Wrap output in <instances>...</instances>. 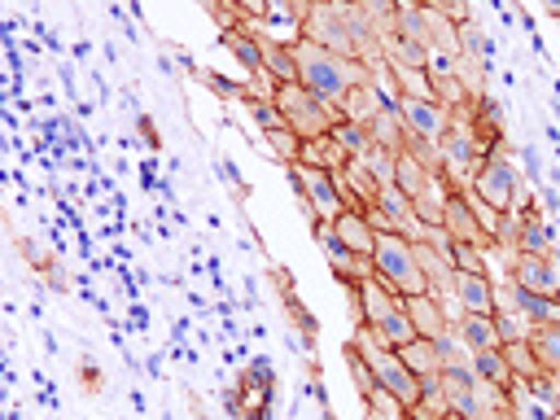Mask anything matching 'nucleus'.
I'll list each match as a JSON object with an SVG mask.
<instances>
[{
  "instance_id": "11",
  "label": "nucleus",
  "mask_w": 560,
  "mask_h": 420,
  "mask_svg": "<svg viewBox=\"0 0 560 420\" xmlns=\"http://www.w3.org/2000/svg\"><path fill=\"white\" fill-rule=\"evenodd\" d=\"M508 284L529 289V293H560L551 254H525V249H512V254H508Z\"/></svg>"
},
{
  "instance_id": "7",
  "label": "nucleus",
  "mask_w": 560,
  "mask_h": 420,
  "mask_svg": "<svg viewBox=\"0 0 560 420\" xmlns=\"http://www.w3.org/2000/svg\"><path fill=\"white\" fill-rule=\"evenodd\" d=\"M468 192L477 201H486L494 214H516L521 206V175L512 166V158L499 149V153H486L477 162V171L468 175Z\"/></svg>"
},
{
  "instance_id": "20",
  "label": "nucleus",
  "mask_w": 560,
  "mask_h": 420,
  "mask_svg": "<svg viewBox=\"0 0 560 420\" xmlns=\"http://www.w3.org/2000/svg\"><path fill=\"white\" fill-rule=\"evenodd\" d=\"M328 232L354 254H372V245H376V228L363 210H341L337 219H328Z\"/></svg>"
},
{
  "instance_id": "13",
  "label": "nucleus",
  "mask_w": 560,
  "mask_h": 420,
  "mask_svg": "<svg viewBox=\"0 0 560 420\" xmlns=\"http://www.w3.org/2000/svg\"><path fill=\"white\" fill-rule=\"evenodd\" d=\"M402 306H407V319H411V328H416V337H429V341H438V337H446L451 332V311H446V302L438 298V293H416V298H402Z\"/></svg>"
},
{
  "instance_id": "35",
  "label": "nucleus",
  "mask_w": 560,
  "mask_h": 420,
  "mask_svg": "<svg viewBox=\"0 0 560 420\" xmlns=\"http://www.w3.org/2000/svg\"><path fill=\"white\" fill-rule=\"evenodd\" d=\"M542 9H547L551 18H560V0H542Z\"/></svg>"
},
{
  "instance_id": "5",
  "label": "nucleus",
  "mask_w": 560,
  "mask_h": 420,
  "mask_svg": "<svg viewBox=\"0 0 560 420\" xmlns=\"http://www.w3.org/2000/svg\"><path fill=\"white\" fill-rule=\"evenodd\" d=\"M359 328L376 332V337H381V341H389V346H402V341H411V337H416V328H411V319H407L402 298H398L394 289H385L376 276L359 280Z\"/></svg>"
},
{
  "instance_id": "30",
  "label": "nucleus",
  "mask_w": 560,
  "mask_h": 420,
  "mask_svg": "<svg viewBox=\"0 0 560 420\" xmlns=\"http://www.w3.org/2000/svg\"><path fill=\"white\" fill-rule=\"evenodd\" d=\"M359 398H363V420H407V407L389 389H381V385H372Z\"/></svg>"
},
{
  "instance_id": "28",
  "label": "nucleus",
  "mask_w": 560,
  "mask_h": 420,
  "mask_svg": "<svg viewBox=\"0 0 560 420\" xmlns=\"http://www.w3.org/2000/svg\"><path fill=\"white\" fill-rule=\"evenodd\" d=\"M18 254H22V258H26V267H31V271H39L52 289H66V284H61V267H57V258H52L44 245H35L31 236H18Z\"/></svg>"
},
{
  "instance_id": "10",
  "label": "nucleus",
  "mask_w": 560,
  "mask_h": 420,
  "mask_svg": "<svg viewBox=\"0 0 560 420\" xmlns=\"http://www.w3.org/2000/svg\"><path fill=\"white\" fill-rule=\"evenodd\" d=\"M394 105H398V114H402L411 140H424V144H438V140L446 136V127L455 122V114H451L446 105H438V101H411V96H402V101H394Z\"/></svg>"
},
{
  "instance_id": "25",
  "label": "nucleus",
  "mask_w": 560,
  "mask_h": 420,
  "mask_svg": "<svg viewBox=\"0 0 560 420\" xmlns=\"http://www.w3.org/2000/svg\"><path fill=\"white\" fill-rule=\"evenodd\" d=\"M354 4H359V13H363L368 31L376 35V44L385 48V39H389L394 26H398V9H402L407 0H354Z\"/></svg>"
},
{
  "instance_id": "37",
  "label": "nucleus",
  "mask_w": 560,
  "mask_h": 420,
  "mask_svg": "<svg viewBox=\"0 0 560 420\" xmlns=\"http://www.w3.org/2000/svg\"><path fill=\"white\" fill-rule=\"evenodd\" d=\"M446 420H468V416H459V411H446Z\"/></svg>"
},
{
  "instance_id": "12",
  "label": "nucleus",
  "mask_w": 560,
  "mask_h": 420,
  "mask_svg": "<svg viewBox=\"0 0 560 420\" xmlns=\"http://www.w3.org/2000/svg\"><path fill=\"white\" fill-rule=\"evenodd\" d=\"M451 293H455V306L468 311V315H494V311H499V280H494V276L455 271Z\"/></svg>"
},
{
  "instance_id": "18",
  "label": "nucleus",
  "mask_w": 560,
  "mask_h": 420,
  "mask_svg": "<svg viewBox=\"0 0 560 420\" xmlns=\"http://www.w3.org/2000/svg\"><path fill=\"white\" fill-rule=\"evenodd\" d=\"M368 144H376V149H385V153H402V149H411V131H407V122H402V114H398L394 101L368 122Z\"/></svg>"
},
{
  "instance_id": "1",
  "label": "nucleus",
  "mask_w": 560,
  "mask_h": 420,
  "mask_svg": "<svg viewBox=\"0 0 560 420\" xmlns=\"http://www.w3.org/2000/svg\"><path fill=\"white\" fill-rule=\"evenodd\" d=\"M298 39H311V44L337 52V57H350V61H368V66L381 61V44L368 31V22H363L354 0H319V4H311V13L298 26Z\"/></svg>"
},
{
  "instance_id": "19",
  "label": "nucleus",
  "mask_w": 560,
  "mask_h": 420,
  "mask_svg": "<svg viewBox=\"0 0 560 420\" xmlns=\"http://www.w3.org/2000/svg\"><path fill=\"white\" fill-rule=\"evenodd\" d=\"M512 249H525V254H551V228H547V223H542V214L529 206V197L516 206Z\"/></svg>"
},
{
  "instance_id": "36",
  "label": "nucleus",
  "mask_w": 560,
  "mask_h": 420,
  "mask_svg": "<svg viewBox=\"0 0 560 420\" xmlns=\"http://www.w3.org/2000/svg\"><path fill=\"white\" fill-rule=\"evenodd\" d=\"M407 4H420V9H433L438 0H407Z\"/></svg>"
},
{
  "instance_id": "38",
  "label": "nucleus",
  "mask_w": 560,
  "mask_h": 420,
  "mask_svg": "<svg viewBox=\"0 0 560 420\" xmlns=\"http://www.w3.org/2000/svg\"><path fill=\"white\" fill-rule=\"evenodd\" d=\"M407 420H420V416H416V411H407Z\"/></svg>"
},
{
  "instance_id": "31",
  "label": "nucleus",
  "mask_w": 560,
  "mask_h": 420,
  "mask_svg": "<svg viewBox=\"0 0 560 420\" xmlns=\"http://www.w3.org/2000/svg\"><path fill=\"white\" fill-rule=\"evenodd\" d=\"M311 4H315V0H267L262 22H284V26L298 35V26H302V18L311 13Z\"/></svg>"
},
{
  "instance_id": "6",
  "label": "nucleus",
  "mask_w": 560,
  "mask_h": 420,
  "mask_svg": "<svg viewBox=\"0 0 560 420\" xmlns=\"http://www.w3.org/2000/svg\"><path fill=\"white\" fill-rule=\"evenodd\" d=\"M271 101H276L284 127H289L298 140H315V136H324V131H332V127L341 122V109L328 105V101H319L315 92H306L298 79H293V83H276V88H271Z\"/></svg>"
},
{
  "instance_id": "15",
  "label": "nucleus",
  "mask_w": 560,
  "mask_h": 420,
  "mask_svg": "<svg viewBox=\"0 0 560 420\" xmlns=\"http://www.w3.org/2000/svg\"><path fill=\"white\" fill-rule=\"evenodd\" d=\"M438 179H442V171H438V166H429L420 153H411V149L394 153V179H389V184H394L398 192H407L411 201H416L420 192H429Z\"/></svg>"
},
{
  "instance_id": "33",
  "label": "nucleus",
  "mask_w": 560,
  "mask_h": 420,
  "mask_svg": "<svg viewBox=\"0 0 560 420\" xmlns=\"http://www.w3.org/2000/svg\"><path fill=\"white\" fill-rule=\"evenodd\" d=\"M74 372H79V385H83V394H101V385H105V372H101L92 359H79V363H74Z\"/></svg>"
},
{
  "instance_id": "22",
  "label": "nucleus",
  "mask_w": 560,
  "mask_h": 420,
  "mask_svg": "<svg viewBox=\"0 0 560 420\" xmlns=\"http://www.w3.org/2000/svg\"><path fill=\"white\" fill-rule=\"evenodd\" d=\"M451 332L459 337V346H464L468 354L503 346V341H499V328H494V315H468V311H464V315L451 324Z\"/></svg>"
},
{
  "instance_id": "23",
  "label": "nucleus",
  "mask_w": 560,
  "mask_h": 420,
  "mask_svg": "<svg viewBox=\"0 0 560 420\" xmlns=\"http://www.w3.org/2000/svg\"><path fill=\"white\" fill-rule=\"evenodd\" d=\"M525 341H529L534 363L542 368V376H556L560 381V324H529L525 328Z\"/></svg>"
},
{
  "instance_id": "26",
  "label": "nucleus",
  "mask_w": 560,
  "mask_h": 420,
  "mask_svg": "<svg viewBox=\"0 0 560 420\" xmlns=\"http://www.w3.org/2000/svg\"><path fill=\"white\" fill-rule=\"evenodd\" d=\"M398 359L407 363L411 376H438V372H442L438 341H429V337H411V341H402V346H398Z\"/></svg>"
},
{
  "instance_id": "27",
  "label": "nucleus",
  "mask_w": 560,
  "mask_h": 420,
  "mask_svg": "<svg viewBox=\"0 0 560 420\" xmlns=\"http://www.w3.org/2000/svg\"><path fill=\"white\" fill-rule=\"evenodd\" d=\"M499 350H503V363H508V372H512L516 381H525V385H529V381H538V376H542V368L534 363V350H529V341H525V337H512V341H503Z\"/></svg>"
},
{
  "instance_id": "14",
  "label": "nucleus",
  "mask_w": 560,
  "mask_h": 420,
  "mask_svg": "<svg viewBox=\"0 0 560 420\" xmlns=\"http://www.w3.org/2000/svg\"><path fill=\"white\" fill-rule=\"evenodd\" d=\"M499 298L525 319V324H560V293H529L516 284H499Z\"/></svg>"
},
{
  "instance_id": "34",
  "label": "nucleus",
  "mask_w": 560,
  "mask_h": 420,
  "mask_svg": "<svg viewBox=\"0 0 560 420\" xmlns=\"http://www.w3.org/2000/svg\"><path fill=\"white\" fill-rule=\"evenodd\" d=\"M228 9H232L241 22H262V13H267V0H228Z\"/></svg>"
},
{
  "instance_id": "17",
  "label": "nucleus",
  "mask_w": 560,
  "mask_h": 420,
  "mask_svg": "<svg viewBox=\"0 0 560 420\" xmlns=\"http://www.w3.org/2000/svg\"><path fill=\"white\" fill-rule=\"evenodd\" d=\"M223 44H228V52L236 57V66H241L249 79L267 74V70H262V35H258L249 22H236V26H228V31H223Z\"/></svg>"
},
{
  "instance_id": "8",
  "label": "nucleus",
  "mask_w": 560,
  "mask_h": 420,
  "mask_svg": "<svg viewBox=\"0 0 560 420\" xmlns=\"http://www.w3.org/2000/svg\"><path fill=\"white\" fill-rule=\"evenodd\" d=\"M289 179H293V188H298L302 210L311 214V223H328V219H337L346 210L332 171H319V166H306V162H289Z\"/></svg>"
},
{
  "instance_id": "29",
  "label": "nucleus",
  "mask_w": 560,
  "mask_h": 420,
  "mask_svg": "<svg viewBox=\"0 0 560 420\" xmlns=\"http://www.w3.org/2000/svg\"><path fill=\"white\" fill-rule=\"evenodd\" d=\"M490 249H481V245H472V241H451V249H446V262L455 267V271H472V276H490V258H486Z\"/></svg>"
},
{
  "instance_id": "21",
  "label": "nucleus",
  "mask_w": 560,
  "mask_h": 420,
  "mask_svg": "<svg viewBox=\"0 0 560 420\" xmlns=\"http://www.w3.org/2000/svg\"><path fill=\"white\" fill-rule=\"evenodd\" d=\"M468 368H472V376L490 389V394H503V398H512V389H516V376L508 372V363H503V350L494 346V350H477V354H468Z\"/></svg>"
},
{
  "instance_id": "32",
  "label": "nucleus",
  "mask_w": 560,
  "mask_h": 420,
  "mask_svg": "<svg viewBox=\"0 0 560 420\" xmlns=\"http://www.w3.org/2000/svg\"><path fill=\"white\" fill-rule=\"evenodd\" d=\"M262 140H267V149L289 166V162H298V149H302V140L289 131V127H276V131H262Z\"/></svg>"
},
{
  "instance_id": "9",
  "label": "nucleus",
  "mask_w": 560,
  "mask_h": 420,
  "mask_svg": "<svg viewBox=\"0 0 560 420\" xmlns=\"http://www.w3.org/2000/svg\"><path fill=\"white\" fill-rule=\"evenodd\" d=\"M442 232H446L451 241H472V245H481V249H494L490 236H486V228L477 223V210H472L468 188H446V201H442Z\"/></svg>"
},
{
  "instance_id": "16",
  "label": "nucleus",
  "mask_w": 560,
  "mask_h": 420,
  "mask_svg": "<svg viewBox=\"0 0 560 420\" xmlns=\"http://www.w3.org/2000/svg\"><path fill=\"white\" fill-rule=\"evenodd\" d=\"M389 101H385V92H381V83L376 79H368V83H354L341 101H337V109H341V122H359V127H368L381 109H385Z\"/></svg>"
},
{
  "instance_id": "3",
  "label": "nucleus",
  "mask_w": 560,
  "mask_h": 420,
  "mask_svg": "<svg viewBox=\"0 0 560 420\" xmlns=\"http://www.w3.org/2000/svg\"><path fill=\"white\" fill-rule=\"evenodd\" d=\"M368 258H372V276H376L385 289H394L398 298L429 293V280H424V271H420V262H416V241H411V236H402V232H394V228H381Z\"/></svg>"
},
{
  "instance_id": "24",
  "label": "nucleus",
  "mask_w": 560,
  "mask_h": 420,
  "mask_svg": "<svg viewBox=\"0 0 560 420\" xmlns=\"http://www.w3.org/2000/svg\"><path fill=\"white\" fill-rule=\"evenodd\" d=\"M298 162H306V166H319V171H341V166L350 162V153L341 149V140H337L332 131H324V136H315V140H302V149H298Z\"/></svg>"
},
{
  "instance_id": "39",
  "label": "nucleus",
  "mask_w": 560,
  "mask_h": 420,
  "mask_svg": "<svg viewBox=\"0 0 560 420\" xmlns=\"http://www.w3.org/2000/svg\"><path fill=\"white\" fill-rule=\"evenodd\" d=\"M315 4H319V0H315Z\"/></svg>"
},
{
  "instance_id": "4",
  "label": "nucleus",
  "mask_w": 560,
  "mask_h": 420,
  "mask_svg": "<svg viewBox=\"0 0 560 420\" xmlns=\"http://www.w3.org/2000/svg\"><path fill=\"white\" fill-rule=\"evenodd\" d=\"M350 346H354V354L368 363L372 381H376L381 389H389L407 411L420 402V376H411V372H407V363L398 359V346L381 341V337H376V332H368V328H354Z\"/></svg>"
},
{
  "instance_id": "2",
  "label": "nucleus",
  "mask_w": 560,
  "mask_h": 420,
  "mask_svg": "<svg viewBox=\"0 0 560 420\" xmlns=\"http://www.w3.org/2000/svg\"><path fill=\"white\" fill-rule=\"evenodd\" d=\"M289 48H293L298 83H302L306 92H315L319 101H328V105H337V101H341V96H346L354 83L376 79V70H372L368 61L337 57V52H328V48L311 44V39H289Z\"/></svg>"
}]
</instances>
